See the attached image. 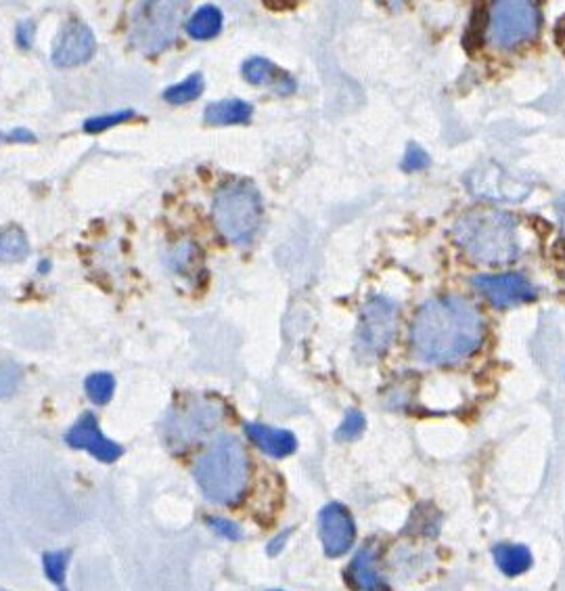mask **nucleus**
<instances>
[{"mask_svg":"<svg viewBox=\"0 0 565 591\" xmlns=\"http://www.w3.org/2000/svg\"><path fill=\"white\" fill-rule=\"evenodd\" d=\"M484 325L469 300L459 296L425 302L411 327L415 355L432 365H452L476 353Z\"/></svg>","mask_w":565,"mask_h":591,"instance_id":"nucleus-1","label":"nucleus"},{"mask_svg":"<svg viewBox=\"0 0 565 591\" xmlns=\"http://www.w3.org/2000/svg\"><path fill=\"white\" fill-rule=\"evenodd\" d=\"M195 480L210 501L220 506H235L245 495L250 480V459L239 439L220 434L210 443L197 464Z\"/></svg>","mask_w":565,"mask_h":591,"instance_id":"nucleus-2","label":"nucleus"},{"mask_svg":"<svg viewBox=\"0 0 565 591\" xmlns=\"http://www.w3.org/2000/svg\"><path fill=\"white\" fill-rule=\"evenodd\" d=\"M459 248L484 265H505L519 250L515 221L499 210L476 208L465 212L452 229Z\"/></svg>","mask_w":565,"mask_h":591,"instance_id":"nucleus-3","label":"nucleus"},{"mask_svg":"<svg viewBox=\"0 0 565 591\" xmlns=\"http://www.w3.org/2000/svg\"><path fill=\"white\" fill-rule=\"evenodd\" d=\"M540 32V0H490L484 15V40L499 53L530 45Z\"/></svg>","mask_w":565,"mask_h":591,"instance_id":"nucleus-4","label":"nucleus"},{"mask_svg":"<svg viewBox=\"0 0 565 591\" xmlns=\"http://www.w3.org/2000/svg\"><path fill=\"white\" fill-rule=\"evenodd\" d=\"M214 225L226 242L247 244L256 235L262 221V200L250 183L224 185L212 204Z\"/></svg>","mask_w":565,"mask_h":591,"instance_id":"nucleus-5","label":"nucleus"},{"mask_svg":"<svg viewBox=\"0 0 565 591\" xmlns=\"http://www.w3.org/2000/svg\"><path fill=\"white\" fill-rule=\"evenodd\" d=\"M187 0H139L130 21V42L145 55L166 51L176 40Z\"/></svg>","mask_w":565,"mask_h":591,"instance_id":"nucleus-6","label":"nucleus"},{"mask_svg":"<svg viewBox=\"0 0 565 591\" xmlns=\"http://www.w3.org/2000/svg\"><path fill=\"white\" fill-rule=\"evenodd\" d=\"M222 418L224 405L218 399L191 397L168 411L164 420V439L172 449L185 451L212 432Z\"/></svg>","mask_w":565,"mask_h":591,"instance_id":"nucleus-7","label":"nucleus"},{"mask_svg":"<svg viewBox=\"0 0 565 591\" xmlns=\"http://www.w3.org/2000/svg\"><path fill=\"white\" fill-rule=\"evenodd\" d=\"M398 327V306L386 296H373L360 313L356 346L365 357H379L390 348Z\"/></svg>","mask_w":565,"mask_h":591,"instance_id":"nucleus-8","label":"nucleus"},{"mask_svg":"<svg viewBox=\"0 0 565 591\" xmlns=\"http://www.w3.org/2000/svg\"><path fill=\"white\" fill-rule=\"evenodd\" d=\"M319 535L323 550L329 558L344 556L356 537V527L350 512L342 503H327L319 514Z\"/></svg>","mask_w":565,"mask_h":591,"instance_id":"nucleus-9","label":"nucleus"},{"mask_svg":"<svg viewBox=\"0 0 565 591\" xmlns=\"http://www.w3.org/2000/svg\"><path fill=\"white\" fill-rule=\"evenodd\" d=\"M65 443L74 449H84L99 462L111 464L124 455V449L109 441L99 430V422L93 413H84L82 418L65 434Z\"/></svg>","mask_w":565,"mask_h":591,"instance_id":"nucleus-10","label":"nucleus"},{"mask_svg":"<svg viewBox=\"0 0 565 591\" xmlns=\"http://www.w3.org/2000/svg\"><path fill=\"white\" fill-rule=\"evenodd\" d=\"M473 286L480 290L494 306H501V309H507V306L522 304L534 298V288L530 286V281L522 275H480L473 279Z\"/></svg>","mask_w":565,"mask_h":591,"instance_id":"nucleus-11","label":"nucleus"},{"mask_svg":"<svg viewBox=\"0 0 565 591\" xmlns=\"http://www.w3.org/2000/svg\"><path fill=\"white\" fill-rule=\"evenodd\" d=\"M95 53V36L88 26L80 21H70L67 24L53 49V63L57 68H76V65L86 63Z\"/></svg>","mask_w":565,"mask_h":591,"instance_id":"nucleus-12","label":"nucleus"},{"mask_svg":"<svg viewBox=\"0 0 565 591\" xmlns=\"http://www.w3.org/2000/svg\"><path fill=\"white\" fill-rule=\"evenodd\" d=\"M469 187L480 197H488V200H507V202L524 200L530 191L528 185L511 179L509 174L503 172L499 166H486L476 174H471Z\"/></svg>","mask_w":565,"mask_h":591,"instance_id":"nucleus-13","label":"nucleus"},{"mask_svg":"<svg viewBox=\"0 0 565 591\" xmlns=\"http://www.w3.org/2000/svg\"><path fill=\"white\" fill-rule=\"evenodd\" d=\"M245 434L250 436V441L262 449L266 455L281 459L291 455L298 449V439L289 430H277L264 424H245Z\"/></svg>","mask_w":565,"mask_h":591,"instance_id":"nucleus-14","label":"nucleus"},{"mask_svg":"<svg viewBox=\"0 0 565 591\" xmlns=\"http://www.w3.org/2000/svg\"><path fill=\"white\" fill-rule=\"evenodd\" d=\"M243 76L247 82L258 86H275L279 93L289 95L296 91V80H293L287 72L279 70L273 61L264 57H252L243 63Z\"/></svg>","mask_w":565,"mask_h":591,"instance_id":"nucleus-15","label":"nucleus"},{"mask_svg":"<svg viewBox=\"0 0 565 591\" xmlns=\"http://www.w3.org/2000/svg\"><path fill=\"white\" fill-rule=\"evenodd\" d=\"M254 107L245 101L239 99H226L218 101L206 107V114H203V120L214 126H229V124H245L252 118Z\"/></svg>","mask_w":565,"mask_h":591,"instance_id":"nucleus-16","label":"nucleus"},{"mask_svg":"<svg viewBox=\"0 0 565 591\" xmlns=\"http://www.w3.org/2000/svg\"><path fill=\"white\" fill-rule=\"evenodd\" d=\"M348 579L356 589H365V591L388 589V583H383L375 573V556L369 547H365V550H360L354 556L348 568Z\"/></svg>","mask_w":565,"mask_h":591,"instance_id":"nucleus-17","label":"nucleus"},{"mask_svg":"<svg viewBox=\"0 0 565 591\" xmlns=\"http://www.w3.org/2000/svg\"><path fill=\"white\" fill-rule=\"evenodd\" d=\"M492 554H494L496 564H499V568L507 577L522 575L532 566V554L524 545L501 543V545L494 547Z\"/></svg>","mask_w":565,"mask_h":591,"instance_id":"nucleus-18","label":"nucleus"},{"mask_svg":"<svg viewBox=\"0 0 565 591\" xmlns=\"http://www.w3.org/2000/svg\"><path fill=\"white\" fill-rule=\"evenodd\" d=\"M220 28H222V13L216 7H212V5L201 7L187 21V32L195 40L212 38V36H216L220 32Z\"/></svg>","mask_w":565,"mask_h":591,"instance_id":"nucleus-19","label":"nucleus"},{"mask_svg":"<svg viewBox=\"0 0 565 591\" xmlns=\"http://www.w3.org/2000/svg\"><path fill=\"white\" fill-rule=\"evenodd\" d=\"M88 399L95 405H107L113 397V388H116V380L107 371H97V374H90L84 382Z\"/></svg>","mask_w":565,"mask_h":591,"instance_id":"nucleus-20","label":"nucleus"},{"mask_svg":"<svg viewBox=\"0 0 565 591\" xmlns=\"http://www.w3.org/2000/svg\"><path fill=\"white\" fill-rule=\"evenodd\" d=\"M201 93H203V76L193 74L180 84H174V86H170V89H166L164 99L172 105H183V103L195 101Z\"/></svg>","mask_w":565,"mask_h":591,"instance_id":"nucleus-21","label":"nucleus"},{"mask_svg":"<svg viewBox=\"0 0 565 591\" xmlns=\"http://www.w3.org/2000/svg\"><path fill=\"white\" fill-rule=\"evenodd\" d=\"M0 248H3L5 260H21L28 254V237L19 227H9L3 231V239H0Z\"/></svg>","mask_w":565,"mask_h":591,"instance_id":"nucleus-22","label":"nucleus"},{"mask_svg":"<svg viewBox=\"0 0 565 591\" xmlns=\"http://www.w3.org/2000/svg\"><path fill=\"white\" fill-rule=\"evenodd\" d=\"M67 558H70V552L61 550V552H47L42 556V566H44V573L47 577L63 587V579H65V566H67Z\"/></svg>","mask_w":565,"mask_h":591,"instance_id":"nucleus-23","label":"nucleus"},{"mask_svg":"<svg viewBox=\"0 0 565 591\" xmlns=\"http://www.w3.org/2000/svg\"><path fill=\"white\" fill-rule=\"evenodd\" d=\"M365 424H367V420H365V415L360 413L358 409H350L348 413H346V420H344V424L339 426V430L335 432V439L337 441H356L360 434L365 432Z\"/></svg>","mask_w":565,"mask_h":591,"instance_id":"nucleus-24","label":"nucleus"},{"mask_svg":"<svg viewBox=\"0 0 565 591\" xmlns=\"http://www.w3.org/2000/svg\"><path fill=\"white\" fill-rule=\"evenodd\" d=\"M134 116H137V114H134L132 109H126V112H116V114H111V116L90 118V120H86L84 130H86V133H101V130H105L109 126H116V124L126 122V120H132Z\"/></svg>","mask_w":565,"mask_h":591,"instance_id":"nucleus-25","label":"nucleus"},{"mask_svg":"<svg viewBox=\"0 0 565 591\" xmlns=\"http://www.w3.org/2000/svg\"><path fill=\"white\" fill-rule=\"evenodd\" d=\"M206 524H208V527H210L212 531H216L220 537L229 539V541H239V539L243 537L237 524L231 522V520H226V518H208Z\"/></svg>","mask_w":565,"mask_h":591,"instance_id":"nucleus-26","label":"nucleus"},{"mask_svg":"<svg viewBox=\"0 0 565 591\" xmlns=\"http://www.w3.org/2000/svg\"><path fill=\"white\" fill-rule=\"evenodd\" d=\"M427 164H429L427 153L419 145H415V143L409 145V149H406L404 162H402V168L409 170V172H415V170H423Z\"/></svg>","mask_w":565,"mask_h":591,"instance_id":"nucleus-27","label":"nucleus"},{"mask_svg":"<svg viewBox=\"0 0 565 591\" xmlns=\"http://www.w3.org/2000/svg\"><path fill=\"white\" fill-rule=\"evenodd\" d=\"M32 40H34V24L30 21H21L17 26V42L21 49H30L32 47Z\"/></svg>","mask_w":565,"mask_h":591,"instance_id":"nucleus-28","label":"nucleus"},{"mask_svg":"<svg viewBox=\"0 0 565 591\" xmlns=\"http://www.w3.org/2000/svg\"><path fill=\"white\" fill-rule=\"evenodd\" d=\"M289 535H291V529L283 531L279 537H275L273 541H270V545H268V556H277L283 550V545L289 539Z\"/></svg>","mask_w":565,"mask_h":591,"instance_id":"nucleus-29","label":"nucleus"},{"mask_svg":"<svg viewBox=\"0 0 565 591\" xmlns=\"http://www.w3.org/2000/svg\"><path fill=\"white\" fill-rule=\"evenodd\" d=\"M5 139L7 141H34V135L30 133V130H26V128H17V130H13L11 135H5Z\"/></svg>","mask_w":565,"mask_h":591,"instance_id":"nucleus-30","label":"nucleus"},{"mask_svg":"<svg viewBox=\"0 0 565 591\" xmlns=\"http://www.w3.org/2000/svg\"><path fill=\"white\" fill-rule=\"evenodd\" d=\"M383 3H386V5L392 7V9H396V7H400L402 0H383Z\"/></svg>","mask_w":565,"mask_h":591,"instance_id":"nucleus-31","label":"nucleus"},{"mask_svg":"<svg viewBox=\"0 0 565 591\" xmlns=\"http://www.w3.org/2000/svg\"><path fill=\"white\" fill-rule=\"evenodd\" d=\"M561 227H563V233H565V204L561 208Z\"/></svg>","mask_w":565,"mask_h":591,"instance_id":"nucleus-32","label":"nucleus"}]
</instances>
